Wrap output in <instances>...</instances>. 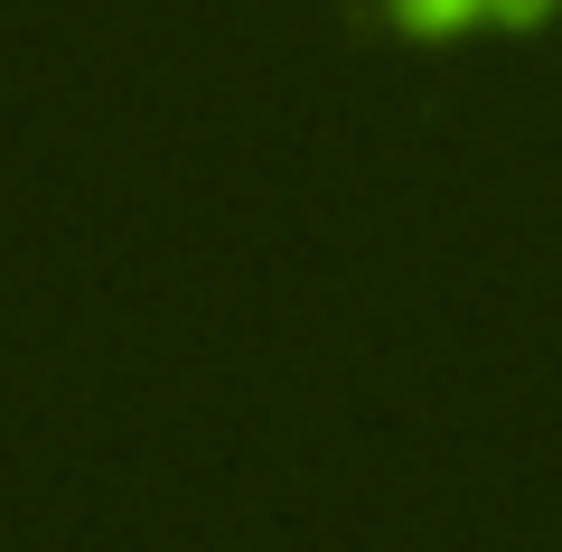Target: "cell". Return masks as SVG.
<instances>
[{"label":"cell","mask_w":562,"mask_h":552,"mask_svg":"<svg viewBox=\"0 0 562 552\" xmlns=\"http://www.w3.org/2000/svg\"><path fill=\"white\" fill-rule=\"evenodd\" d=\"M562 20V0H487V29H543Z\"/></svg>","instance_id":"obj_2"},{"label":"cell","mask_w":562,"mask_h":552,"mask_svg":"<svg viewBox=\"0 0 562 552\" xmlns=\"http://www.w3.org/2000/svg\"><path fill=\"white\" fill-rule=\"evenodd\" d=\"M394 38L413 47H441V38H469V29H487V0H366Z\"/></svg>","instance_id":"obj_1"}]
</instances>
